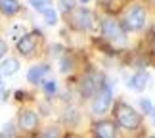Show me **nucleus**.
Listing matches in <instances>:
<instances>
[{"instance_id":"ddd939ff","label":"nucleus","mask_w":155,"mask_h":138,"mask_svg":"<svg viewBox=\"0 0 155 138\" xmlns=\"http://www.w3.org/2000/svg\"><path fill=\"white\" fill-rule=\"evenodd\" d=\"M21 12V4H19V0H0V14L2 15H15V14H19Z\"/></svg>"},{"instance_id":"39448f33","label":"nucleus","mask_w":155,"mask_h":138,"mask_svg":"<svg viewBox=\"0 0 155 138\" xmlns=\"http://www.w3.org/2000/svg\"><path fill=\"white\" fill-rule=\"evenodd\" d=\"M67 25L73 29V31H77V33H84V31H88V29L92 27V21H94V15H92V12L88 10V8H84V6H77L75 10H71L69 14H67Z\"/></svg>"},{"instance_id":"5701e85b","label":"nucleus","mask_w":155,"mask_h":138,"mask_svg":"<svg viewBox=\"0 0 155 138\" xmlns=\"http://www.w3.org/2000/svg\"><path fill=\"white\" fill-rule=\"evenodd\" d=\"M153 2H155V0H153Z\"/></svg>"},{"instance_id":"9b49d317","label":"nucleus","mask_w":155,"mask_h":138,"mask_svg":"<svg viewBox=\"0 0 155 138\" xmlns=\"http://www.w3.org/2000/svg\"><path fill=\"white\" fill-rule=\"evenodd\" d=\"M147 82H150V73H147V71H136V73H132V77L128 79V86L140 92V90H144L147 86Z\"/></svg>"},{"instance_id":"412c9836","label":"nucleus","mask_w":155,"mask_h":138,"mask_svg":"<svg viewBox=\"0 0 155 138\" xmlns=\"http://www.w3.org/2000/svg\"><path fill=\"white\" fill-rule=\"evenodd\" d=\"M46 94L52 96V94H56V82H46Z\"/></svg>"},{"instance_id":"4468645a","label":"nucleus","mask_w":155,"mask_h":138,"mask_svg":"<svg viewBox=\"0 0 155 138\" xmlns=\"http://www.w3.org/2000/svg\"><path fill=\"white\" fill-rule=\"evenodd\" d=\"M42 15H44V21H46V25H56V23H58V19H59V17H58V12L54 10L52 6H50V8H46V10L42 12Z\"/></svg>"},{"instance_id":"f03ea898","label":"nucleus","mask_w":155,"mask_h":138,"mask_svg":"<svg viewBox=\"0 0 155 138\" xmlns=\"http://www.w3.org/2000/svg\"><path fill=\"white\" fill-rule=\"evenodd\" d=\"M121 23L127 29V33H138L147 23V10L142 4H130L121 15Z\"/></svg>"},{"instance_id":"f3484780","label":"nucleus","mask_w":155,"mask_h":138,"mask_svg":"<svg viewBox=\"0 0 155 138\" xmlns=\"http://www.w3.org/2000/svg\"><path fill=\"white\" fill-rule=\"evenodd\" d=\"M23 35H25V27H23V25H14V27H12V33H10V37H12V39L19 40Z\"/></svg>"},{"instance_id":"f257e3e1","label":"nucleus","mask_w":155,"mask_h":138,"mask_svg":"<svg viewBox=\"0 0 155 138\" xmlns=\"http://www.w3.org/2000/svg\"><path fill=\"white\" fill-rule=\"evenodd\" d=\"M113 117H115L119 127L124 130H138L142 127V115L132 106L124 104V102H115V106H113Z\"/></svg>"},{"instance_id":"f8f14e48","label":"nucleus","mask_w":155,"mask_h":138,"mask_svg":"<svg viewBox=\"0 0 155 138\" xmlns=\"http://www.w3.org/2000/svg\"><path fill=\"white\" fill-rule=\"evenodd\" d=\"M19 71V62L15 58H4L2 63H0V75L4 77H12Z\"/></svg>"},{"instance_id":"6ab92c4d","label":"nucleus","mask_w":155,"mask_h":138,"mask_svg":"<svg viewBox=\"0 0 155 138\" xmlns=\"http://www.w3.org/2000/svg\"><path fill=\"white\" fill-rule=\"evenodd\" d=\"M140 106H142V109H144L146 115H151V113H153V107H151L150 100H140Z\"/></svg>"},{"instance_id":"0eeeda50","label":"nucleus","mask_w":155,"mask_h":138,"mask_svg":"<svg viewBox=\"0 0 155 138\" xmlns=\"http://www.w3.org/2000/svg\"><path fill=\"white\" fill-rule=\"evenodd\" d=\"M17 127L23 133H37L40 127V117L33 109H21L17 113Z\"/></svg>"},{"instance_id":"423d86ee","label":"nucleus","mask_w":155,"mask_h":138,"mask_svg":"<svg viewBox=\"0 0 155 138\" xmlns=\"http://www.w3.org/2000/svg\"><path fill=\"white\" fill-rule=\"evenodd\" d=\"M40 42H42V33L40 31H31V33H25L23 37L17 40V52L21 56H33L35 52L40 48Z\"/></svg>"},{"instance_id":"dca6fc26","label":"nucleus","mask_w":155,"mask_h":138,"mask_svg":"<svg viewBox=\"0 0 155 138\" xmlns=\"http://www.w3.org/2000/svg\"><path fill=\"white\" fill-rule=\"evenodd\" d=\"M59 8L63 14H69L71 10L77 8V0H59Z\"/></svg>"},{"instance_id":"9d476101","label":"nucleus","mask_w":155,"mask_h":138,"mask_svg":"<svg viewBox=\"0 0 155 138\" xmlns=\"http://www.w3.org/2000/svg\"><path fill=\"white\" fill-rule=\"evenodd\" d=\"M46 73H48V65H44V63L33 65V67L29 69V73H27V81L31 82V85H40V82L44 81Z\"/></svg>"},{"instance_id":"20e7f679","label":"nucleus","mask_w":155,"mask_h":138,"mask_svg":"<svg viewBox=\"0 0 155 138\" xmlns=\"http://www.w3.org/2000/svg\"><path fill=\"white\" fill-rule=\"evenodd\" d=\"M113 106V92H111V85L107 81L102 82V86L92 94L90 98V111L94 115H104L109 111V107Z\"/></svg>"},{"instance_id":"aec40b11","label":"nucleus","mask_w":155,"mask_h":138,"mask_svg":"<svg viewBox=\"0 0 155 138\" xmlns=\"http://www.w3.org/2000/svg\"><path fill=\"white\" fill-rule=\"evenodd\" d=\"M6 54H8V42L0 39V59H4Z\"/></svg>"},{"instance_id":"4be33fe9","label":"nucleus","mask_w":155,"mask_h":138,"mask_svg":"<svg viewBox=\"0 0 155 138\" xmlns=\"http://www.w3.org/2000/svg\"><path fill=\"white\" fill-rule=\"evenodd\" d=\"M82 2H88V0H82Z\"/></svg>"},{"instance_id":"2eb2a0df","label":"nucleus","mask_w":155,"mask_h":138,"mask_svg":"<svg viewBox=\"0 0 155 138\" xmlns=\"http://www.w3.org/2000/svg\"><path fill=\"white\" fill-rule=\"evenodd\" d=\"M54 0H29V4L33 6L35 10H38V12H44L46 8H50Z\"/></svg>"},{"instance_id":"6e6552de","label":"nucleus","mask_w":155,"mask_h":138,"mask_svg":"<svg viewBox=\"0 0 155 138\" xmlns=\"http://www.w3.org/2000/svg\"><path fill=\"white\" fill-rule=\"evenodd\" d=\"M104 81H105V77L102 73H88V75H84V79L81 81V94H82V98H92V94L102 86Z\"/></svg>"},{"instance_id":"1a4fd4ad","label":"nucleus","mask_w":155,"mask_h":138,"mask_svg":"<svg viewBox=\"0 0 155 138\" xmlns=\"http://www.w3.org/2000/svg\"><path fill=\"white\" fill-rule=\"evenodd\" d=\"M92 134L100 136V138H115L117 136V121H107V119L96 121L92 125Z\"/></svg>"},{"instance_id":"7ed1b4c3","label":"nucleus","mask_w":155,"mask_h":138,"mask_svg":"<svg viewBox=\"0 0 155 138\" xmlns=\"http://www.w3.org/2000/svg\"><path fill=\"white\" fill-rule=\"evenodd\" d=\"M102 37L111 46L121 48L127 44V29L123 27L121 19H115L113 15H107L102 19Z\"/></svg>"},{"instance_id":"a211bd4d","label":"nucleus","mask_w":155,"mask_h":138,"mask_svg":"<svg viewBox=\"0 0 155 138\" xmlns=\"http://www.w3.org/2000/svg\"><path fill=\"white\" fill-rule=\"evenodd\" d=\"M61 134V129L59 127H48L46 130H42V136H46V138H50V136H59Z\"/></svg>"}]
</instances>
